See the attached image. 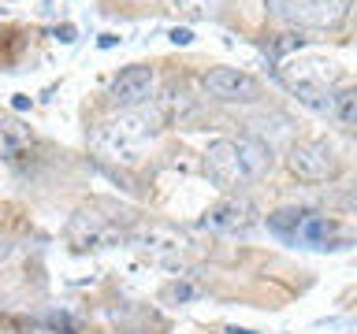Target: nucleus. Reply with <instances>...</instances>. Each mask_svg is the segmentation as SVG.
Instances as JSON below:
<instances>
[{
    "label": "nucleus",
    "instance_id": "f257e3e1",
    "mask_svg": "<svg viewBox=\"0 0 357 334\" xmlns=\"http://www.w3.org/2000/svg\"><path fill=\"white\" fill-rule=\"evenodd\" d=\"M153 134V122L145 116H134V111H123L119 119L100 122L93 134V145L100 156H112V160H134V152L142 149V141Z\"/></svg>",
    "mask_w": 357,
    "mask_h": 334
},
{
    "label": "nucleus",
    "instance_id": "f03ea898",
    "mask_svg": "<svg viewBox=\"0 0 357 334\" xmlns=\"http://www.w3.org/2000/svg\"><path fill=\"white\" fill-rule=\"evenodd\" d=\"M350 4L354 0H268L272 15L294 22V26H312V30L339 26Z\"/></svg>",
    "mask_w": 357,
    "mask_h": 334
},
{
    "label": "nucleus",
    "instance_id": "7ed1b4c3",
    "mask_svg": "<svg viewBox=\"0 0 357 334\" xmlns=\"http://www.w3.org/2000/svg\"><path fill=\"white\" fill-rule=\"evenodd\" d=\"M123 238H127V230L119 227V219H112L97 208L75 212L71 223H67V241L82 253L86 249H108V245H119Z\"/></svg>",
    "mask_w": 357,
    "mask_h": 334
},
{
    "label": "nucleus",
    "instance_id": "20e7f679",
    "mask_svg": "<svg viewBox=\"0 0 357 334\" xmlns=\"http://www.w3.org/2000/svg\"><path fill=\"white\" fill-rule=\"evenodd\" d=\"M201 89L212 100H227V104H250V100L261 97V82L250 71H238V67H212L201 78Z\"/></svg>",
    "mask_w": 357,
    "mask_h": 334
},
{
    "label": "nucleus",
    "instance_id": "39448f33",
    "mask_svg": "<svg viewBox=\"0 0 357 334\" xmlns=\"http://www.w3.org/2000/svg\"><path fill=\"white\" fill-rule=\"evenodd\" d=\"M287 167L301 182H328L339 171V160H335V152L324 141H298L287 156Z\"/></svg>",
    "mask_w": 357,
    "mask_h": 334
},
{
    "label": "nucleus",
    "instance_id": "423d86ee",
    "mask_svg": "<svg viewBox=\"0 0 357 334\" xmlns=\"http://www.w3.org/2000/svg\"><path fill=\"white\" fill-rule=\"evenodd\" d=\"M153 89H156V74H153V67H127V71H119V78L112 82L108 89V104L112 108H119V111H134V108H142L145 100L153 97Z\"/></svg>",
    "mask_w": 357,
    "mask_h": 334
},
{
    "label": "nucleus",
    "instance_id": "0eeeda50",
    "mask_svg": "<svg viewBox=\"0 0 357 334\" xmlns=\"http://www.w3.org/2000/svg\"><path fill=\"white\" fill-rule=\"evenodd\" d=\"M253 223H257V205L250 197H223L220 205H212L205 216H201V230L238 234V230H250Z\"/></svg>",
    "mask_w": 357,
    "mask_h": 334
},
{
    "label": "nucleus",
    "instance_id": "6e6552de",
    "mask_svg": "<svg viewBox=\"0 0 357 334\" xmlns=\"http://www.w3.org/2000/svg\"><path fill=\"white\" fill-rule=\"evenodd\" d=\"M130 241L138 245L145 256H153V260H160V264L178 260L190 245L186 234H178L175 227H164V223H142V227L130 234Z\"/></svg>",
    "mask_w": 357,
    "mask_h": 334
},
{
    "label": "nucleus",
    "instance_id": "1a4fd4ad",
    "mask_svg": "<svg viewBox=\"0 0 357 334\" xmlns=\"http://www.w3.org/2000/svg\"><path fill=\"white\" fill-rule=\"evenodd\" d=\"M205 175L212 178V186L220 189H238V186H250V178L242 171V160L234 152V141L220 138L205 149Z\"/></svg>",
    "mask_w": 357,
    "mask_h": 334
},
{
    "label": "nucleus",
    "instance_id": "9d476101",
    "mask_svg": "<svg viewBox=\"0 0 357 334\" xmlns=\"http://www.w3.org/2000/svg\"><path fill=\"white\" fill-rule=\"evenodd\" d=\"M234 152H238L242 171H245V178H250V182H257V178H264L268 171H272V149H268L264 141L238 138V141H234Z\"/></svg>",
    "mask_w": 357,
    "mask_h": 334
},
{
    "label": "nucleus",
    "instance_id": "9b49d317",
    "mask_svg": "<svg viewBox=\"0 0 357 334\" xmlns=\"http://www.w3.org/2000/svg\"><path fill=\"white\" fill-rule=\"evenodd\" d=\"M30 145H33V138H30V130L22 127V122L0 119V160H4V164H15L19 156L30 152Z\"/></svg>",
    "mask_w": 357,
    "mask_h": 334
},
{
    "label": "nucleus",
    "instance_id": "f8f14e48",
    "mask_svg": "<svg viewBox=\"0 0 357 334\" xmlns=\"http://www.w3.org/2000/svg\"><path fill=\"white\" fill-rule=\"evenodd\" d=\"M335 219L328 216H317V212H309L305 219H301V227H298V238L301 245H312V249H331V238H335Z\"/></svg>",
    "mask_w": 357,
    "mask_h": 334
},
{
    "label": "nucleus",
    "instance_id": "ddd939ff",
    "mask_svg": "<svg viewBox=\"0 0 357 334\" xmlns=\"http://www.w3.org/2000/svg\"><path fill=\"white\" fill-rule=\"evenodd\" d=\"M294 97H298L309 111H320V116L335 111V93H331L328 86H317V82H294Z\"/></svg>",
    "mask_w": 357,
    "mask_h": 334
},
{
    "label": "nucleus",
    "instance_id": "4468645a",
    "mask_svg": "<svg viewBox=\"0 0 357 334\" xmlns=\"http://www.w3.org/2000/svg\"><path fill=\"white\" fill-rule=\"evenodd\" d=\"M309 212L305 208H279L268 216V227H272L279 238H287V241H294L298 238V227H301V219H305Z\"/></svg>",
    "mask_w": 357,
    "mask_h": 334
},
{
    "label": "nucleus",
    "instance_id": "2eb2a0df",
    "mask_svg": "<svg viewBox=\"0 0 357 334\" xmlns=\"http://www.w3.org/2000/svg\"><path fill=\"white\" fill-rule=\"evenodd\" d=\"M335 116L342 122H350V127H357V89H346L342 97H335Z\"/></svg>",
    "mask_w": 357,
    "mask_h": 334
},
{
    "label": "nucleus",
    "instance_id": "dca6fc26",
    "mask_svg": "<svg viewBox=\"0 0 357 334\" xmlns=\"http://www.w3.org/2000/svg\"><path fill=\"white\" fill-rule=\"evenodd\" d=\"M178 4H183L190 15H212V11H216V0H178Z\"/></svg>",
    "mask_w": 357,
    "mask_h": 334
},
{
    "label": "nucleus",
    "instance_id": "f3484780",
    "mask_svg": "<svg viewBox=\"0 0 357 334\" xmlns=\"http://www.w3.org/2000/svg\"><path fill=\"white\" fill-rule=\"evenodd\" d=\"M167 38H172L175 45H190V41H194V33H190L186 26H175L172 33H167Z\"/></svg>",
    "mask_w": 357,
    "mask_h": 334
},
{
    "label": "nucleus",
    "instance_id": "a211bd4d",
    "mask_svg": "<svg viewBox=\"0 0 357 334\" xmlns=\"http://www.w3.org/2000/svg\"><path fill=\"white\" fill-rule=\"evenodd\" d=\"M56 38H60L63 45H71V41H75V30H71V26H63V30H56Z\"/></svg>",
    "mask_w": 357,
    "mask_h": 334
}]
</instances>
